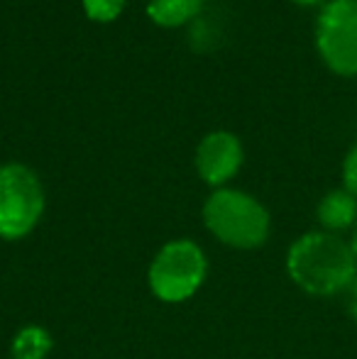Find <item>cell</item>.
<instances>
[{
  "instance_id": "cell-1",
  "label": "cell",
  "mask_w": 357,
  "mask_h": 359,
  "mask_svg": "<svg viewBox=\"0 0 357 359\" xmlns=\"http://www.w3.org/2000/svg\"><path fill=\"white\" fill-rule=\"evenodd\" d=\"M286 271L301 291L335 296L357 281V257L333 232H309L289 247Z\"/></svg>"
},
{
  "instance_id": "cell-2",
  "label": "cell",
  "mask_w": 357,
  "mask_h": 359,
  "mask_svg": "<svg viewBox=\"0 0 357 359\" xmlns=\"http://www.w3.org/2000/svg\"><path fill=\"white\" fill-rule=\"evenodd\" d=\"M203 222L223 245L257 250L269 237V213L257 198L243 191L220 189L206 198Z\"/></svg>"
},
{
  "instance_id": "cell-3",
  "label": "cell",
  "mask_w": 357,
  "mask_h": 359,
  "mask_svg": "<svg viewBox=\"0 0 357 359\" xmlns=\"http://www.w3.org/2000/svg\"><path fill=\"white\" fill-rule=\"evenodd\" d=\"M206 271L208 262L203 250L191 240H174L154 255L147 271V284L159 301L181 303L198 291Z\"/></svg>"
},
{
  "instance_id": "cell-4",
  "label": "cell",
  "mask_w": 357,
  "mask_h": 359,
  "mask_svg": "<svg viewBox=\"0 0 357 359\" xmlns=\"http://www.w3.org/2000/svg\"><path fill=\"white\" fill-rule=\"evenodd\" d=\"M44 210V191L37 174L22 164L0 166V237L29 235Z\"/></svg>"
},
{
  "instance_id": "cell-5",
  "label": "cell",
  "mask_w": 357,
  "mask_h": 359,
  "mask_svg": "<svg viewBox=\"0 0 357 359\" xmlns=\"http://www.w3.org/2000/svg\"><path fill=\"white\" fill-rule=\"evenodd\" d=\"M316 47L338 76H357V0H328L316 22Z\"/></svg>"
},
{
  "instance_id": "cell-6",
  "label": "cell",
  "mask_w": 357,
  "mask_h": 359,
  "mask_svg": "<svg viewBox=\"0 0 357 359\" xmlns=\"http://www.w3.org/2000/svg\"><path fill=\"white\" fill-rule=\"evenodd\" d=\"M243 164V147L230 133H210L196 149L198 176L210 186H220L238 174Z\"/></svg>"
},
{
  "instance_id": "cell-7",
  "label": "cell",
  "mask_w": 357,
  "mask_h": 359,
  "mask_svg": "<svg viewBox=\"0 0 357 359\" xmlns=\"http://www.w3.org/2000/svg\"><path fill=\"white\" fill-rule=\"evenodd\" d=\"M318 222L325 227V232H338L355 227L357 222V198L350 191L338 189L330 191L318 203Z\"/></svg>"
},
{
  "instance_id": "cell-8",
  "label": "cell",
  "mask_w": 357,
  "mask_h": 359,
  "mask_svg": "<svg viewBox=\"0 0 357 359\" xmlns=\"http://www.w3.org/2000/svg\"><path fill=\"white\" fill-rule=\"evenodd\" d=\"M203 8V0H149V18L162 27H179L194 20Z\"/></svg>"
},
{
  "instance_id": "cell-9",
  "label": "cell",
  "mask_w": 357,
  "mask_h": 359,
  "mask_svg": "<svg viewBox=\"0 0 357 359\" xmlns=\"http://www.w3.org/2000/svg\"><path fill=\"white\" fill-rule=\"evenodd\" d=\"M49 352H52V335L37 325L22 327L10 345L13 359H47Z\"/></svg>"
},
{
  "instance_id": "cell-10",
  "label": "cell",
  "mask_w": 357,
  "mask_h": 359,
  "mask_svg": "<svg viewBox=\"0 0 357 359\" xmlns=\"http://www.w3.org/2000/svg\"><path fill=\"white\" fill-rule=\"evenodd\" d=\"M128 0H83V10L95 22H110L123 13Z\"/></svg>"
},
{
  "instance_id": "cell-11",
  "label": "cell",
  "mask_w": 357,
  "mask_h": 359,
  "mask_svg": "<svg viewBox=\"0 0 357 359\" xmlns=\"http://www.w3.org/2000/svg\"><path fill=\"white\" fill-rule=\"evenodd\" d=\"M343 181L345 191H350L357 198V144L348 151V156L343 161Z\"/></svg>"
},
{
  "instance_id": "cell-12",
  "label": "cell",
  "mask_w": 357,
  "mask_h": 359,
  "mask_svg": "<svg viewBox=\"0 0 357 359\" xmlns=\"http://www.w3.org/2000/svg\"><path fill=\"white\" fill-rule=\"evenodd\" d=\"M348 311L353 316V320L357 323V281L350 286V296H348Z\"/></svg>"
},
{
  "instance_id": "cell-13",
  "label": "cell",
  "mask_w": 357,
  "mask_h": 359,
  "mask_svg": "<svg viewBox=\"0 0 357 359\" xmlns=\"http://www.w3.org/2000/svg\"><path fill=\"white\" fill-rule=\"evenodd\" d=\"M350 247H353V252H355V257H357V222H355V227H353V237H350Z\"/></svg>"
},
{
  "instance_id": "cell-14",
  "label": "cell",
  "mask_w": 357,
  "mask_h": 359,
  "mask_svg": "<svg viewBox=\"0 0 357 359\" xmlns=\"http://www.w3.org/2000/svg\"><path fill=\"white\" fill-rule=\"evenodd\" d=\"M299 5H316V3H323V0H294Z\"/></svg>"
}]
</instances>
